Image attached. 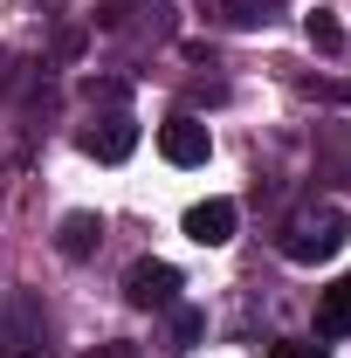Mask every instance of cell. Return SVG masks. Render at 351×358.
Segmentation results:
<instances>
[{"label": "cell", "mask_w": 351, "mask_h": 358, "mask_svg": "<svg viewBox=\"0 0 351 358\" xmlns=\"http://www.w3.org/2000/svg\"><path fill=\"white\" fill-rule=\"evenodd\" d=\"M76 145H83L96 166H124L138 152V124H131V110H103V117H89L83 131H76Z\"/></svg>", "instance_id": "obj_3"}, {"label": "cell", "mask_w": 351, "mask_h": 358, "mask_svg": "<svg viewBox=\"0 0 351 358\" xmlns=\"http://www.w3.org/2000/svg\"><path fill=\"white\" fill-rule=\"evenodd\" d=\"M303 96H331V103H351V83H317V76H303Z\"/></svg>", "instance_id": "obj_13"}, {"label": "cell", "mask_w": 351, "mask_h": 358, "mask_svg": "<svg viewBox=\"0 0 351 358\" xmlns=\"http://www.w3.org/2000/svg\"><path fill=\"white\" fill-rule=\"evenodd\" d=\"M200 338H207V317L186 310V303H173V352H193Z\"/></svg>", "instance_id": "obj_11"}, {"label": "cell", "mask_w": 351, "mask_h": 358, "mask_svg": "<svg viewBox=\"0 0 351 358\" xmlns=\"http://www.w3.org/2000/svg\"><path fill=\"white\" fill-rule=\"evenodd\" d=\"M234 200H200V207H186V234L200 241V248H227L234 241Z\"/></svg>", "instance_id": "obj_6"}, {"label": "cell", "mask_w": 351, "mask_h": 358, "mask_svg": "<svg viewBox=\"0 0 351 358\" xmlns=\"http://www.w3.org/2000/svg\"><path fill=\"white\" fill-rule=\"evenodd\" d=\"M275 241H282V255H289V262L310 268V262H331V255L351 241V221H345V207H331V200H303V207L282 221Z\"/></svg>", "instance_id": "obj_1"}, {"label": "cell", "mask_w": 351, "mask_h": 358, "mask_svg": "<svg viewBox=\"0 0 351 358\" xmlns=\"http://www.w3.org/2000/svg\"><path fill=\"white\" fill-rule=\"evenodd\" d=\"M124 303H131V310H173L179 303V268L173 262H131Z\"/></svg>", "instance_id": "obj_4"}, {"label": "cell", "mask_w": 351, "mask_h": 358, "mask_svg": "<svg viewBox=\"0 0 351 358\" xmlns=\"http://www.w3.org/2000/svg\"><path fill=\"white\" fill-rule=\"evenodd\" d=\"M89 358H145V352H138L131 338H110V345H96V352H89Z\"/></svg>", "instance_id": "obj_14"}, {"label": "cell", "mask_w": 351, "mask_h": 358, "mask_svg": "<svg viewBox=\"0 0 351 358\" xmlns=\"http://www.w3.org/2000/svg\"><path fill=\"white\" fill-rule=\"evenodd\" d=\"M159 152H166L173 166H207L214 138H207V124H200V117H186V110H179V117H166V124H159Z\"/></svg>", "instance_id": "obj_5"}, {"label": "cell", "mask_w": 351, "mask_h": 358, "mask_svg": "<svg viewBox=\"0 0 351 358\" xmlns=\"http://www.w3.org/2000/svg\"><path fill=\"white\" fill-rule=\"evenodd\" d=\"M282 0H220V21L227 28H268Z\"/></svg>", "instance_id": "obj_9"}, {"label": "cell", "mask_w": 351, "mask_h": 358, "mask_svg": "<svg viewBox=\"0 0 351 358\" xmlns=\"http://www.w3.org/2000/svg\"><path fill=\"white\" fill-rule=\"evenodd\" d=\"M317 338H351V275L317 296Z\"/></svg>", "instance_id": "obj_7"}, {"label": "cell", "mask_w": 351, "mask_h": 358, "mask_svg": "<svg viewBox=\"0 0 351 358\" xmlns=\"http://www.w3.org/2000/svg\"><path fill=\"white\" fill-rule=\"evenodd\" d=\"M268 358H324V345H310V338H275Z\"/></svg>", "instance_id": "obj_12"}, {"label": "cell", "mask_w": 351, "mask_h": 358, "mask_svg": "<svg viewBox=\"0 0 351 358\" xmlns=\"http://www.w3.org/2000/svg\"><path fill=\"white\" fill-rule=\"evenodd\" d=\"M96 241H103V221H96V214H62V234H55V248H62L69 262L96 255Z\"/></svg>", "instance_id": "obj_8"}, {"label": "cell", "mask_w": 351, "mask_h": 358, "mask_svg": "<svg viewBox=\"0 0 351 358\" xmlns=\"http://www.w3.org/2000/svg\"><path fill=\"white\" fill-rule=\"evenodd\" d=\"M303 35H310V48H324V55H338V48H345L338 14H324V7H317V14H303Z\"/></svg>", "instance_id": "obj_10"}, {"label": "cell", "mask_w": 351, "mask_h": 358, "mask_svg": "<svg viewBox=\"0 0 351 358\" xmlns=\"http://www.w3.org/2000/svg\"><path fill=\"white\" fill-rule=\"evenodd\" d=\"M0 358H55L48 345V310L35 289H14L0 303Z\"/></svg>", "instance_id": "obj_2"}]
</instances>
